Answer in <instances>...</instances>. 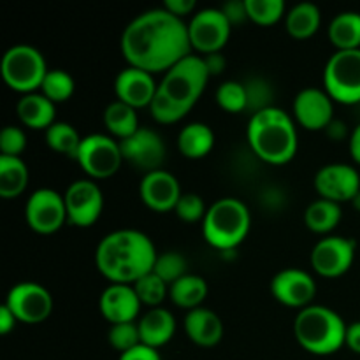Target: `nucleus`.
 I'll use <instances>...</instances> for the list:
<instances>
[{
  "instance_id": "obj_1",
  "label": "nucleus",
  "mask_w": 360,
  "mask_h": 360,
  "mask_svg": "<svg viewBox=\"0 0 360 360\" xmlns=\"http://www.w3.org/2000/svg\"><path fill=\"white\" fill-rule=\"evenodd\" d=\"M120 48L130 67L150 74H165L192 55L188 25L164 7L144 11L134 18L123 30Z\"/></svg>"
},
{
  "instance_id": "obj_2",
  "label": "nucleus",
  "mask_w": 360,
  "mask_h": 360,
  "mask_svg": "<svg viewBox=\"0 0 360 360\" xmlns=\"http://www.w3.org/2000/svg\"><path fill=\"white\" fill-rule=\"evenodd\" d=\"M158 253L144 232L120 229L104 236L95 250L97 269L111 283L134 285L153 271Z\"/></svg>"
},
{
  "instance_id": "obj_3",
  "label": "nucleus",
  "mask_w": 360,
  "mask_h": 360,
  "mask_svg": "<svg viewBox=\"0 0 360 360\" xmlns=\"http://www.w3.org/2000/svg\"><path fill=\"white\" fill-rule=\"evenodd\" d=\"M246 136L253 153L267 164H287L297 153L299 141L294 118L274 105L252 115Z\"/></svg>"
},
{
  "instance_id": "obj_4",
  "label": "nucleus",
  "mask_w": 360,
  "mask_h": 360,
  "mask_svg": "<svg viewBox=\"0 0 360 360\" xmlns=\"http://www.w3.org/2000/svg\"><path fill=\"white\" fill-rule=\"evenodd\" d=\"M347 327L334 309L311 304L295 316L294 334L299 345L309 354L330 355L345 347Z\"/></svg>"
},
{
  "instance_id": "obj_5",
  "label": "nucleus",
  "mask_w": 360,
  "mask_h": 360,
  "mask_svg": "<svg viewBox=\"0 0 360 360\" xmlns=\"http://www.w3.org/2000/svg\"><path fill=\"white\" fill-rule=\"evenodd\" d=\"M252 217L245 202L234 197H224L207 207L202 220V234L207 245L229 252L241 245L250 232Z\"/></svg>"
},
{
  "instance_id": "obj_6",
  "label": "nucleus",
  "mask_w": 360,
  "mask_h": 360,
  "mask_svg": "<svg viewBox=\"0 0 360 360\" xmlns=\"http://www.w3.org/2000/svg\"><path fill=\"white\" fill-rule=\"evenodd\" d=\"M210 77L202 56L190 55L164 74L158 83V91L179 108L190 111L206 90Z\"/></svg>"
},
{
  "instance_id": "obj_7",
  "label": "nucleus",
  "mask_w": 360,
  "mask_h": 360,
  "mask_svg": "<svg viewBox=\"0 0 360 360\" xmlns=\"http://www.w3.org/2000/svg\"><path fill=\"white\" fill-rule=\"evenodd\" d=\"M0 70L7 86L25 95L41 90L46 74L49 72L44 55L28 44H16L7 49Z\"/></svg>"
},
{
  "instance_id": "obj_8",
  "label": "nucleus",
  "mask_w": 360,
  "mask_h": 360,
  "mask_svg": "<svg viewBox=\"0 0 360 360\" xmlns=\"http://www.w3.org/2000/svg\"><path fill=\"white\" fill-rule=\"evenodd\" d=\"M323 86L334 102L360 104V49L336 51L323 70Z\"/></svg>"
},
{
  "instance_id": "obj_9",
  "label": "nucleus",
  "mask_w": 360,
  "mask_h": 360,
  "mask_svg": "<svg viewBox=\"0 0 360 360\" xmlns=\"http://www.w3.org/2000/svg\"><path fill=\"white\" fill-rule=\"evenodd\" d=\"M76 162L90 178H111L118 172L123 162L120 141H115L105 134H90L81 141Z\"/></svg>"
},
{
  "instance_id": "obj_10",
  "label": "nucleus",
  "mask_w": 360,
  "mask_h": 360,
  "mask_svg": "<svg viewBox=\"0 0 360 360\" xmlns=\"http://www.w3.org/2000/svg\"><path fill=\"white\" fill-rule=\"evenodd\" d=\"M232 25L221 9H202L193 14L188 23V37L192 49L202 55L220 53L229 42Z\"/></svg>"
},
{
  "instance_id": "obj_11",
  "label": "nucleus",
  "mask_w": 360,
  "mask_h": 360,
  "mask_svg": "<svg viewBox=\"0 0 360 360\" xmlns=\"http://www.w3.org/2000/svg\"><path fill=\"white\" fill-rule=\"evenodd\" d=\"M25 220L37 234H53L60 231L67 221L63 195L51 188L35 190L25 204Z\"/></svg>"
},
{
  "instance_id": "obj_12",
  "label": "nucleus",
  "mask_w": 360,
  "mask_h": 360,
  "mask_svg": "<svg viewBox=\"0 0 360 360\" xmlns=\"http://www.w3.org/2000/svg\"><path fill=\"white\" fill-rule=\"evenodd\" d=\"M67 221L76 227H91L101 218L104 195L101 186L91 179H77L70 183L63 193Z\"/></svg>"
},
{
  "instance_id": "obj_13",
  "label": "nucleus",
  "mask_w": 360,
  "mask_h": 360,
  "mask_svg": "<svg viewBox=\"0 0 360 360\" xmlns=\"http://www.w3.org/2000/svg\"><path fill=\"white\" fill-rule=\"evenodd\" d=\"M120 148H122L123 160L129 162L137 171H143L144 174L160 171L167 153L160 134L146 127H141L136 134L120 141Z\"/></svg>"
},
{
  "instance_id": "obj_14",
  "label": "nucleus",
  "mask_w": 360,
  "mask_h": 360,
  "mask_svg": "<svg viewBox=\"0 0 360 360\" xmlns=\"http://www.w3.org/2000/svg\"><path fill=\"white\" fill-rule=\"evenodd\" d=\"M4 304L14 313L18 322L41 323L51 315L53 297L42 285L23 281L11 288Z\"/></svg>"
},
{
  "instance_id": "obj_15",
  "label": "nucleus",
  "mask_w": 360,
  "mask_h": 360,
  "mask_svg": "<svg viewBox=\"0 0 360 360\" xmlns=\"http://www.w3.org/2000/svg\"><path fill=\"white\" fill-rule=\"evenodd\" d=\"M355 260V241L343 236H329L313 246L311 266L320 276L338 278L347 273Z\"/></svg>"
},
{
  "instance_id": "obj_16",
  "label": "nucleus",
  "mask_w": 360,
  "mask_h": 360,
  "mask_svg": "<svg viewBox=\"0 0 360 360\" xmlns=\"http://www.w3.org/2000/svg\"><path fill=\"white\" fill-rule=\"evenodd\" d=\"M315 188L320 199L352 202L360 192V174L348 164H327L315 174Z\"/></svg>"
},
{
  "instance_id": "obj_17",
  "label": "nucleus",
  "mask_w": 360,
  "mask_h": 360,
  "mask_svg": "<svg viewBox=\"0 0 360 360\" xmlns=\"http://www.w3.org/2000/svg\"><path fill=\"white\" fill-rule=\"evenodd\" d=\"M271 292L278 302L290 308H308L316 295V283L311 274L288 267L280 271L271 281Z\"/></svg>"
},
{
  "instance_id": "obj_18",
  "label": "nucleus",
  "mask_w": 360,
  "mask_h": 360,
  "mask_svg": "<svg viewBox=\"0 0 360 360\" xmlns=\"http://www.w3.org/2000/svg\"><path fill=\"white\" fill-rule=\"evenodd\" d=\"M294 116L306 130H326L334 120V101L326 90L304 88L294 98Z\"/></svg>"
},
{
  "instance_id": "obj_19",
  "label": "nucleus",
  "mask_w": 360,
  "mask_h": 360,
  "mask_svg": "<svg viewBox=\"0 0 360 360\" xmlns=\"http://www.w3.org/2000/svg\"><path fill=\"white\" fill-rule=\"evenodd\" d=\"M139 192L143 202L157 213L174 211L179 197L183 195L178 179L164 169L144 174Z\"/></svg>"
},
{
  "instance_id": "obj_20",
  "label": "nucleus",
  "mask_w": 360,
  "mask_h": 360,
  "mask_svg": "<svg viewBox=\"0 0 360 360\" xmlns=\"http://www.w3.org/2000/svg\"><path fill=\"white\" fill-rule=\"evenodd\" d=\"M115 91L118 101L132 105L134 109L146 105L150 108L158 91V84L155 83L153 74L129 65L116 76Z\"/></svg>"
},
{
  "instance_id": "obj_21",
  "label": "nucleus",
  "mask_w": 360,
  "mask_h": 360,
  "mask_svg": "<svg viewBox=\"0 0 360 360\" xmlns=\"http://www.w3.org/2000/svg\"><path fill=\"white\" fill-rule=\"evenodd\" d=\"M143 302L137 297L132 285L111 283L101 295L98 308L111 326L136 322Z\"/></svg>"
},
{
  "instance_id": "obj_22",
  "label": "nucleus",
  "mask_w": 360,
  "mask_h": 360,
  "mask_svg": "<svg viewBox=\"0 0 360 360\" xmlns=\"http://www.w3.org/2000/svg\"><path fill=\"white\" fill-rule=\"evenodd\" d=\"M185 333L199 347H214L224 336V323L217 313L200 306L186 313Z\"/></svg>"
},
{
  "instance_id": "obj_23",
  "label": "nucleus",
  "mask_w": 360,
  "mask_h": 360,
  "mask_svg": "<svg viewBox=\"0 0 360 360\" xmlns=\"http://www.w3.org/2000/svg\"><path fill=\"white\" fill-rule=\"evenodd\" d=\"M141 334V343L158 350L167 345L176 333V320L169 309L151 308L137 322Z\"/></svg>"
},
{
  "instance_id": "obj_24",
  "label": "nucleus",
  "mask_w": 360,
  "mask_h": 360,
  "mask_svg": "<svg viewBox=\"0 0 360 360\" xmlns=\"http://www.w3.org/2000/svg\"><path fill=\"white\" fill-rule=\"evenodd\" d=\"M55 105L42 94H27L18 101V118L32 130H48L56 122Z\"/></svg>"
},
{
  "instance_id": "obj_25",
  "label": "nucleus",
  "mask_w": 360,
  "mask_h": 360,
  "mask_svg": "<svg viewBox=\"0 0 360 360\" xmlns=\"http://www.w3.org/2000/svg\"><path fill=\"white\" fill-rule=\"evenodd\" d=\"M214 146V132L206 123H188L179 130L178 150L183 157L204 158Z\"/></svg>"
},
{
  "instance_id": "obj_26",
  "label": "nucleus",
  "mask_w": 360,
  "mask_h": 360,
  "mask_svg": "<svg viewBox=\"0 0 360 360\" xmlns=\"http://www.w3.org/2000/svg\"><path fill=\"white\" fill-rule=\"evenodd\" d=\"M28 167L20 157L0 155V197L14 199L21 195L28 185Z\"/></svg>"
},
{
  "instance_id": "obj_27",
  "label": "nucleus",
  "mask_w": 360,
  "mask_h": 360,
  "mask_svg": "<svg viewBox=\"0 0 360 360\" xmlns=\"http://www.w3.org/2000/svg\"><path fill=\"white\" fill-rule=\"evenodd\" d=\"M329 39L338 51L360 49V13L338 14L329 25Z\"/></svg>"
},
{
  "instance_id": "obj_28",
  "label": "nucleus",
  "mask_w": 360,
  "mask_h": 360,
  "mask_svg": "<svg viewBox=\"0 0 360 360\" xmlns=\"http://www.w3.org/2000/svg\"><path fill=\"white\" fill-rule=\"evenodd\" d=\"M104 123L109 132L118 137L120 141L127 139V137H130L141 129L139 116H137L136 109L132 105L125 104V102L118 101V98L105 108Z\"/></svg>"
},
{
  "instance_id": "obj_29",
  "label": "nucleus",
  "mask_w": 360,
  "mask_h": 360,
  "mask_svg": "<svg viewBox=\"0 0 360 360\" xmlns=\"http://www.w3.org/2000/svg\"><path fill=\"white\" fill-rule=\"evenodd\" d=\"M207 295V283L204 278L195 274H186L181 280L169 287V297L176 306L183 309L200 308L202 301Z\"/></svg>"
},
{
  "instance_id": "obj_30",
  "label": "nucleus",
  "mask_w": 360,
  "mask_h": 360,
  "mask_svg": "<svg viewBox=\"0 0 360 360\" xmlns=\"http://www.w3.org/2000/svg\"><path fill=\"white\" fill-rule=\"evenodd\" d=\"M322 23L320 9L311 2H301L292 7L287 14V30L295 39H308L319 32Z\"/></svg>"
},
{
  "instance_id": "obj_31",
  "label": "nucleus",
  "mask_w": 360,
  "mask_h": 360,
  "mask_svg": "<svg viewBox=\"0 0 360 360\" xmlns=\"http://www.w3.org/2000/svg\"><path fill=\"white\" fill-rule=\"evenodd\" d=\"M343 211L341 204L327 199H319L309 204L304 211V224L316 234H327L340 225Z\"/></svg>"
},
{
  "instance_id": "obj_32",
  "label": "nucleus",
  "mask_w": 360,
  "mask_h": 360,
  "mask_svg": "<svg viewBox=\"0 0 360 360\" xmlns=\"http://www.w3.org/2000/svg\"><path fill=\"white\" fill-rule=\"evenodd\" d=\"M81 141H83V137L67 122H55L46 130V143H48V146L53 151H56V153H62L65 157L74 158V160H76L77 153H79Z\"/></svg>"
},
{
  "instance_id": "obj_33",
  "label": "nucleus",
  "mask_w": 360,
  "mask_h": 360,
  "mask_svg": "<svg viewBox=\"0 0 360 360\" xmlns=\"http://www.w3.org/2000/svg\"><path fill=\"white\" fill-rule=\"evenodd\" d=\"M74 77L62 69H51L44 77L41 86V94L48 97L53 104H60L72 97L74 94Z\"/></svg>"
},
{
  "instance_id": "obj_34",
  "label": "nucleus",
  "mask_w": 360,
  "mask_h": 360,
  "mask_svg": "<svg viewBox=\"0 0 360 360\" xmlns=\"http://www.w3.org/2000/svg\"><path fill=\"white\" fill-rule=\"evenodd\" d=\"M132 287L139 301L143 304L150 306V308H158L160 302L165 299V295L169 294V285L164 280H160L153 271L141 278V280H137Z\"/></svg>"
},
{
  "instance_id": "obj_35",
  "label": "nucleus",
  "mask_w": 360,
  "mask_h": 360,
  "mask_svg": "<svg viewBox=\"0 0 360 360\" xmlns=\"http://www.w3.org/2000/svg\"><path fill=\"white\" fill-rule=\"evenodd\" d=\"M186 259L179 252H165L160 253L155 260L153 273L157 274L160 280H164L165 283L171 287L172 283H176L178 280H181L183 276H186Z\"/></svg>"
},
{
  "instance_id": "obj_36",
  "label": "nucleus",
  "mask_w": 360,
  "mask_h": 360,
  "mask_svg": "<svg viewBox=\"0 0 360 360\" xmlns=\"http://www.w3.org/2000/svg\"><path fill=\"white\" fill-rule=\"evenodd\" d=\"M217 102L224 111L227 112H243L248 108L245 83L239 81H225L217 90Z\"/></svg>"
},
{
  "instance_id": "obj_37",
  "label": "nucleus",
  "mask_w": 360,
  "mask_h": 360,
  "mask_svg": "<svg viewBox=\"0 0 360 360\" xmlns=\"http://www.w3.org/2000/svg\"><path fill=\"white\" fill-rule=\"evenodd\" d=\"M246 11H248V20L267 27L281 20L285 14V2L283 0H246Z\"/></svg>"
},
{
  "instance_id": "obj_38",
  "label": "nucleus",
  "mask_w": 360,
  "mask_h": 360,
  "mask_svg": "<svg viewBox=\"0 0 360 360\" xmlns=\"http://www.w3.org/2000/svg\"><path fill=\"white\" fill-rule=\"evenodd\" d=\"M108 341L115 350L120 352V355L132 350V348L139 347V345H143L141 343V334L137 322L116 323V326H111V329H109L108 333Z\"/></svg>"
},
{
  "instance_id": "obj_39",
  "label": "nucleus",
  "mask_w": 360,
  "mask_h": 360,
  "mask_svg": "<svg viewBox=\"0 0 360 360\" xmlns=\"http://www.w3.org/2000/svg\"><path fill=\"white\" fill-rule=\"evenodd\" d=\"M246 88V98H248V108L246 111H250L252 115L264 111L267 108H273L271 105V98H273V90H271V84L267 83L262 77H250L245 83Z\"/></svg>"
},
{
  "instance_id": "obj_40",
  "label": "nucleus",
  "mask_w": 360,
  "mask_h": 360,
  "mask_svg": "<svg viewBox=\"0 0 360 360\" xmlns=\"http://www.w3.org/2000/svg\"><path fill=\"white\" fill-rule=\"evenodd\" d=\"M174 213L179 220L186 221V224H195V221L204 220L207 207L202 197L197 195V193H183L176 204Z\"/></svg>"
},
{
  "instance_id": "obj_41",
  "label": "nucleus",
  "mask_w": 360,
  "mask_h": 360,
  "mask_svg": "<svg viewBox=\"0 0 360 360\" xmlns=\"http://www.w3.org/2000/svg\"><path fill=\"white\" fill-rule=\"evenodd\" d=\"M151 116L157 120L158 123H176L186 115V109L179 108L178 104H174L172 101H169L165 95H162L160 91H157L153 102L150 104Z\"/></svg>"
},
{
  "instance_id": "obj_42",
  "label": "nucleus",
  "mask_w": 360,
  "mask_h": 360,
  "mask_svg": "<svg viewBox=\"0 0 360 360\" xmlns=\"http://www.w3.org/2000/svg\"><path fill=\"white\" fill-rule=\"evenodd\" d=\"M27 148V136L20 127H6L0 134V151L4 157H20Z\"/></svg>"
},
{
  "instance_id": "obj_43",
  "label": "nucleus",
  "mask_w": 360,
  "mask_h": 360,
  "mask_svg": "<svg viewBox=\"0 0 360 360\" xmlns=\"http://www.w3.org/2000/svg\"><path fill=\"white\" fill-rule=\"evenodd\" d=\"M224 14L227 16V20L231 21V25L243 23L245 20H248V11H246V0L245 2H239V0H231V2L225 4L221 7Z\"/></svg>"
},
{
  "instance_id": "obj_44",
  "label": "nucleus",
  "mask_w": 360,
  "mask_h": 360,
  "mask_svg": "<svg viewBox=\"0 0 360 360\" xmlns=\"http://www.w3.org/2000/svg\"><path fill=\"white\" fill-rule=\"evenodd\" d=\"M120 360H162V359H160V354H158L155 348L146 347V345H139V347L132 348V350L120 355Z\"/></svg>"
},
{
  "instance_id": "obj_45",
  "label": "nucleus",
  "mask_w": 360,
  "mask_h": 360,
  "mask_svg": "<svg viewBox=\"0 0 360 360\" xmlns=\"http://www.w3.org/2000/svg\"><path fill=\"white\" fill-rule=\"evenodd\" d=\"M195 0H165L164 9H167L169 13L183 20V18L188 16L195 9Z\"/></svg>"
},
{
  "instance_id": "obj_46",
  "label": "nucleus",
  "mask_w": 360,
  "mask_h": 360,
  "mask_svg": "<svg viewBox=\"0 0 360 360\" xmlns=\"http://www.w3.org/2000/svg\"><path fill=\"white\" fill-rule=\"evenodd\" d=\"M204 63H206V69L210 72V76H218L225 70L227 67V62H225L224 55L221 53H211V55H204L202 56Z\"/></svg>"
},
{
  "instance_id": "obj_47",
  "label": "nucleus",
  "mask_w": 360,
  "mask_h": 360,
  "mask_svg": "<svg viewBox=\"0 0 360 360\" xmlns=\"http://www.w3.org/2000/svg\"><path fill=\"white\" fill-rule=\"evenodd\" d=\"M16 323H18V319L14 316V313L11 311L6 304L0 306V334H4V336L9 334L11 330L16 327Z\"/></svg>"
},
{
  "instance_id": "obj_48",
  "label": "nucleus",
  "mask_w": 360,
  "mask_h": 360,
  "mask_svg": "<svg viewBox=\"0 0 360 360\" xmlns=\"http://www.w3.org/2000/svg\"><path fill=\"white\" fill-rule=\"evenodd\" d=\"M345 345H347L354 354L360 355V320L347 327V341H345Z\"/></svg>"
},
{
  "instance_id": "obj_49",
  "label": "nucleus",
  "mask_w": 360,
  "mask_h": 360,
  "mask_svg": "<svg viewBox=\"0 0 360 360\" xmlns=\"http://www.w3.org/2000/svg\"><path fill=\"white\" fill-rule=\"evenodd\" d=\"M326 134L329 136V139L333 141H343L345 137L348 136V129L347 123L341 122V120H333L329 123V127L326 129Z\"/></svg>"
},
{
  "instance_id": "obj_50",
  "label": "nucleus",
  "mask_w": 360,
  "mask_h": 360,
  "mask_svg": "<svg viewBox=\"0 0 360 360\" xmlns=\"http://www.w3.org/2000/svg\"><path fill=\"white\" fill-rule=\"evenodd\" d=\"M348 141H350V143H348V146H350L352 158H354V160L360 165V123L355 127L354 130H352L350 139Z\"/></svg>"
},
{
  "instance_id": "obj_51",
  "label": "nucleus",
  "mask_w": 360,
  "mask_h": 360,
  "mask_svg": "<svg viewBox=\"0 0 360 360\" xmlns=\"http://www.w3.org/2000/svg\"><path fill=\"white\" fill-rule=\"evenodd\" d=\"M352 204H354V207H355V210H357L359 213H360V192L357 193V197H355V199L352 200Z\"/></svg>"
}]
</instances>
